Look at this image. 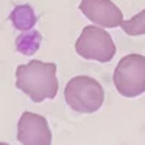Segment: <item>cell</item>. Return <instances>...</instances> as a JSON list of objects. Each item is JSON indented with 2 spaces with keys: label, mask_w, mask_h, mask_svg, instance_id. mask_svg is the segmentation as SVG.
<instances>
[{
  "label": "cell",
  "mask_w": 145,
  "mask_h": 145,
  "mask_svg": "<svg viewBox=\"0 0 145 145\" xmlns=\"http://www.w3.org/2000/svg\"><path fill=\"white\" fill-rule=\"evenodd\" d=\"M42 42V35L38 31H23L15 41L16 51L23 54V55H32L39 50Z\"/></svg>",
  "instance_id": "obj_8"
},
{
  "label": "cell",
  "mask_w": 145,
  "mask_h": 145,
  "mask_svg": "<svg viewBox=\"0 0 145 145\" xmlns=\"http://www.w3.org/2000/svg\"><path fill=\"white\" fill-rule=\"evenodd\" d=\"M65 102L76 112L93 113L99 110L105 100V91L99 81L87 76H77L65 86Z\"/></svg>",
  "instance_id": "obj_2"
},
{
  "label": "cell",
  "mask_w": 145,
  "mask_h": 145,
  "mask_svg": "<svg viewBox=\"0 0 145 145\" xmlns=\"http://www.w3.org/2000/svg\"><path fill=\"white\" fill-rule=\"evenodd\" d=\"M120 28L126 35L131 36H138V35H145V9L139 12L138 15L131 18L128 20H122Z\"/></svg>",
  "instance_id": "obj_9"
},
{
  "label": "cell",
  "mask_w": 145,
  "mask_h": 145,
  "mask_svg": "<svg viewBox=\"0 0 145 145\" xmlns=\"http://www.w3.org/2000/svg\"><path fill=\"white\" fill-rule=\"evenodd\" d=\"M78 7L89 20L102 28L120 26L123 20V13L112 0H81Z\"/></svg>",
  "instance_id": "obj_6"
},
{
  "label": "cell",
  "mask_w": 145,
  "mask_h": 145,
  "mask_svg": "<svg viewBox=\"0 0 145 145\" xmlns=\"http://www.w3.org/2000/svg\"><path fill=\"white\" fill-rule=\"evenodd\" d=\"M0 145H9V144H5V142H0Z\"/></svg>",
  "instance_id": "obj_10"
},
{
  "label": "cell",
  "mask_w": 145,
  "mask_h": 145,
  "mask_svg": "<svg viewBox=\"0 0 145 145\" xmlns=\"http://www.w3.org/2000/svg\"><path fill=\"white\" fill-rule=\"evenodd\" d=\"M18 141L22 145H51L52 134L48 120L41 115L23 112L18 122Z\"/></svg>",
  "instance_id": "obj_5"
},
{
  "label": "cell",
  "mask_w": 145,
  "mask_h": 145,
  "mask_svg": "<svg viewBox=\"0 0 145 145\" xmlns=\"http://www.w3.org/2000/svg\"><path fill=\"white\" fill-rule=\"evenodd\" d=\"M12 25H13L18 31H29L35 26L36 23V15L33 9L29 6V5H20V6H16L12 13L9 16Z\"/></svg>",
  "instance_id": "obj_7"
},
{
  "label": "cell",
  "mask_w": 145,
  "mask_h": 145,
  "mask_svg": "<svg viewBox=\"0 0 145 145\" xmlns=\"http://www.w3.org/2000/svg\"><path fill=\"white\" fill-rule=\"evenodd\" d=\"M16 87L35 103L54 99L58 91L57 65L39 59L19 65L16 68Z\"/></svg>",
  "instance_id": "obj_1"
},
{
  "label": "cell",
  "mask_w": 145,
  "mask_h": 145,
  "mask_svg": "<svg viewBox=\"0 0 145 145\" xmlns=\"http://www.w3.org/2000/svg\"><path fill=\"white\" fill-rule=\"evenodd\" d=\"M113 84L125 97L142 94L145 91V57L138 54L123 57L115 68Z\"/></svg>",
  "instance_id": "obj_3"
},
{
  "label": "cell",
  "mask_w": 145,
  "mask_h": 145,
  "mask_svg": "<svg viewBox=\"0 0 145 145\" xmlns=\"http://www.w3.org/2000/svg\"><path fill=\"white\" fill-rule=\"evenodd\" d=\"M76 51L86 59L109 63L116 54V46L112 36L103 28L89 25L81 31L76 42Z\"/></svg>",
  "instance_id": "obj_4"
}]
</instances>
